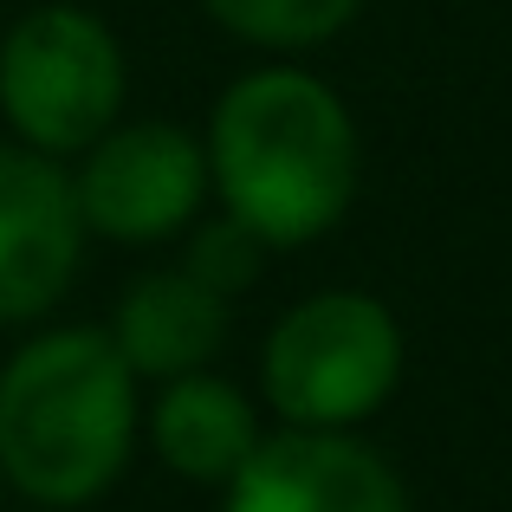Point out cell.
<instances>
[{"label": "cell", "instance_id": "cell-7", "mask_svg": "<svg viewBox=\"0 0 512 512\" xmlns=\"http://www.w3.org/2000/svg\"><path fill=\"white\" fill-rule=\"evenodd\" d=\"M227 512H409L402 480L338 428H292L247 454Z\"/></svg>", "mask_w": 512, "mask_h": 512}, {"label": "cell", "instance_id": "cell-8", "mask_svg": "<svg viewBox=\"0 0 512 512\" xmlns=\"http://www.w3.org/2000/svg\"><path fill=\"white\" fill-rule=\"evenodd\" d=\"M117 350L137 376H188L221 350L227 338V299L208 292L195 273H150L124 292L117 312Z\"/></svg>", "mask_w": 512, "mask_h": 512}, {"label": "cell", "instance_id": "cell-2", "mask_svg": "<svg viewBox=\"0 0 512 512\" xmlns=\"http://www.w3.org/2000/svg\"><path fill=\"white\" fill-rule=\"evenodd\" d=\"M137 435V370L111 331H52L0 370V474L39 506H85Z\"/></svg>", "mask_w": 512, "mask_h": 512}, {"label": "cell", "instance_id": "cell-6", "mask_svg": "<svg viewBox=\"0 0 512 512\" xmlns=\"http://www.w3.org/2000/svg\"><path fill=\"white\" fill-rule=\"evenodd\" d=\"M85 214L78 195L39 150L0 143V325L39 318L78 266Z\"/></svg>", "mask_w": 512, "mask_h": 512}, {"label": "cell", "instance_id": "cell-3", "mask_svg": "<svg viewBox=\"0 0 512 512\" xmlns=\"http://www.w3.org/2000/svg\"><path fill=\"white\" fill-rule=\"evenodd\" d=\"M402 376V331L363 292H318L279 318L266 344V396L299 428H350L389 402Z\"/></svg>", "mask_w": 512, "mask_h": 512}, {"label": "cell", "instance_id": "cell-11", "mask_svg": "<svg viewBox=\"0 0 512 512\" xmlns=\"http://www.w3.org/2000/svg\"><path fill=\"white\" fill-rule=\"evenodd\" d=\"M188 273H195L208 292H221V299H227L234 286H247V279L260 273V240H253L247 227L227 214L221 227H208V234L195 240V253H188Z\"/></svg>", "mask_w": 512, "mask_h": 512}, {"label": "cell", "instance_id": "cell-10", "mask_svg": "<svg viewBox=\"0 0 512 512\" xmlns=\"http://www.w3.org/2000/svg\"><path fill=\"white\" fill-rule=\"evenodd\" d=\"M363 0H208V13L227 33L253 39L273 52H299V46H325L331 33H344L350 13Z\"/></svg>", "mask_w": 512, "mask_h": 512}, {"label": "cell", "instance_id": "cell-5", "mask_svg": "<svg viewBox=\"0 0 512 512\" xmlns=\"http://www.w3.org/2000/svg\"><path fill=\"white\" fill-rule=\"evenodd\" d=\"M208 163L195 137L175 124H130L91 143L72 195L98 234L111 240H163L195 214Z\"/></svg>", "mask_w": 512, "mask_h": 512}, {"label": "cell", "instance_id": "cell-9", "mask_svg": "<svg viewBox=\"0 0 512 512\" xmlns=\"http://www.w3.org/2000/svg\"><path fill=\"white\" fill-rule=\"evenodd\" d=\"M150 435H156V454L182 480H234L247 467V454L260 448L247 396L234 383H221V376H201V370L175 376L163 389Z\"/></svg>", "mask_w": 512, "mask_h": 512}, {"label": "cell", "instance_id": "cell-1", "mask_svg": "<svg viewBox=\"0 0 512 512\" xmlns=\"http://www.w3.org/2000/svg\"><path fill=\"white\" fill-rule=\"evenodd\" d=\"M214 182L260 247L318 240L350 208L357 137L344 104L305 72H253L214 111Z\"/></svg>", "mask_w": 512, "mask_h": 512}, {"label": "cell", "instance_id": "cell-4", "mask_svg": "<svg viewBox=\"0 0 512 512\" xmlns=\"http://www.w3.org/2000/svg\"><path fill=\"white\" fill-rule=\"evenodd\" d=\"M124 104V59L104 20L78 7H39L0 46V111L33 150L72 156L111 130Z\"/></svg>", "mask_w": 512, "mask_h": 512}]
</instances>
